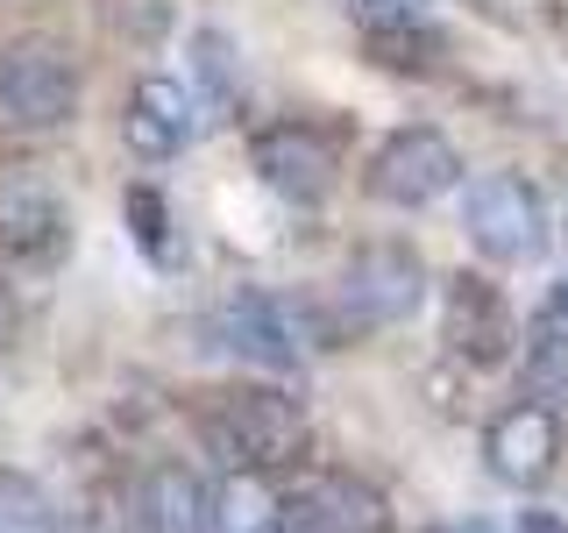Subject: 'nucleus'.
Here are the masks:
<instances>
[{
  "mask_svg": "<svg viewBox=\"0 0 568 533\" xmlns=\"http://www.w3.org/2000/svg\"><path fill=\"white\" fill-rule=\"evenodd\" d=\"M426 299V263L413 242H363L342 271L327 278V292L292 299V320L306 342H355V334H377L390 320H413Z\"/></svg>",
  "mask_w": 568,
  "mask_h": 533,
  "instance_id": "1",
  "label": "nucleus"
},
{
  "mask_svg": "<svg viewBox=\"0 0 568 533\" xmlns=\"http://www.w3.org/2000/svg\"><path fill=\"white\" fill-rule=\"evenodd\" d=\"M192 426H200V449L221 462V470H248V476H284L313 449L306 405H298L292 391H271V384L213 391L200 413H192Z\"/></svg>",
  "mask_w": 568,
  "mask_h": 533,
  "instance_id": "2",
  "label": "nucleus"
},
{
  "mask_svg": "<svg viewBox=\"0 0 568 533\" xmlns=\"http://www.w3.org/2000/svg\"><path fill=\"white\" fill-rule=\"evenodd\" d=\"M85 100V71L58 36H8L0 43V129L8 135H43L64 129Z\"/></svg>",
  "mask_w": 568,
  "mask_h": 533,
  "instance_id": "3",
  "label": "nucleus"
},
{
  "mask_svg": "<svg viewBox=\"0 0 568 533\" xmlns=\"http://www.w3.org/2000/svg\"><path fill=\"white\" fill-rule=\"evenodd\" d=\"M462 228H469L476 257L497 271H526L547 257V200L519 171H484L462 192Z\"/></svg>",
  "mask_w": 568,
  "mask_h": 533,
  "instance_id": "4",
  "label": "nucleus"
},
{
  "mask_svg": "<svg viewBox=\"0 0 568 533\" xmlns=\"http://www.w3.org/2000/svg\"><path fill=\"white\" fill-rule=\"evenodd\" d=\"M455 178H462V157H455L448 135H440V129H398V135H384L377 157L363 164V192L377 207L419 213V207L448 200Z\"/></svg>",
  "mask_w": 568,
  "mask_h": 533,
  "instance_id": "5",
  "label": "nucleus"
},
{
  "mask_svg": "<svg viewBox=\"0 0 568 533\" xmlns=\"http://www.w3.org/2000/svg\"><path fill=\"white\" fill-rule=\"evenodd\" d=\"M248 171L284 207H320L334 171H342V135L320 129V121H271V129H256V142H248Z\"/></svg>",
  "mask_w": 568,
  "mask_h": 533,
  "instance_id": "6",
  "label": "nucleus"
},
{
  "mask_svg": "<svg viewBox=\"0 0 568 533\" xmlns=\"http://www.w3.org/2000/svg\"><path fill=\"white\" fill-rule=\"evenodd\" d=\"M440 342H448V355H462L469 370H497V363H511V342H519V313H511L505 284H490L484 271H455V278H440Z\"/></svg>",
  "mask_w": 568,
  "mask_h": 533,
  "instance_id": "7",
  "label": "nucleus"
},
{
  "mask_svg": "<svg viewBox=\"0 0 568 533\" xmlns=\"http://www.w3.org/2000/svg\"><path fill=\"white\" fill-rule=\"evenodd\" d=\"M0 257L36 271L71 257V207L36 164H0Z\"/></svg>",
  "mask_w": 568,
  "mask_h": 533,
  "instance_id": "8",
  "label": "nucleus"
},
{
  "mask_svg": "<svg viewBox=\"0 0 568 533\" xmlns=\"http://www.w3.org/2000/svg\"><path fill=\"white\" fill-rule=\"evenodd\" d=\"M484 470L511 491H540L561 470V413L540 399H519L484 426Z\"/></svg>",
  "mask_w": 568,
  "mask_h": 533,
  "instance_id": "9",
  "label": "nucleus"
},
{
  "mask_svg": "<svg viewBox=\"0 0 568 533\" xmlns=\"http://www.w3.org/2000/svg\"><path fill=\"white\" fill-rule=\"evenodd\" d=\"M206 328H213V342L227 355H242V363H256V370H277V378H298V363H306V334H298L292 306L271 299V292L221 299Z\"/></svg>",
  "mask_w": 568,
  "mask_h": 533,
  "instance_id": "10",
  "label": "nucleus"
},
{
  "mask_svg": "<svg viewBox=\"0 0 568 533\" xmlns=\"http://www.w3.org/2000/svg\"><path fill=\"white\" fill-rule=\"evenodd\" d=\"M192 135H200L192 86L171 79V71H142L135 93H129V114H121V142H129L142 164H171V157L192 150Z\"/></svg>",
  "mask_w": 568,
  "mask_h": 533,
  "instance_id": "11",
  "label": "nucleus"
},
{
  "mask_svg": "<svg viewBox=\"0 0 568 533\" xmlns=\"http://www.w3.org/2000/svg\"><path fill=\"white\" fill-rule=\"evenodd\" d=\"M284 533H390V505L363 476L320 470L284 491Z\"/></svg>",
  "mask_w": 568,
  "mask_h": 533,
  "instance_id": "12",
  "label": "nucleus"
},
{
  "mask_svg": "<svg viewBox=\"0 0 568 533\" xmlns=\"http://www.w3.org/2000/svg\"><path fill=\"white\" fill-rule=\"evenodd\" d=\"M135 526L142 533H221L206 476L192 462H150L135 476Z\"/></svg>",
  "mask_w": 568,
  "mask_h": 533,
  "instance_id": "13",
  "label": "nucleus"
},
{
  "mask_svg": "<svg viewBox=\"0 0 568 533\" xmlns=\"http://www.w3.org/2000/svg\"><path fill=\"white\" fill-rule=\"evenodd\" d=\"M213 512H221V533H284V491H277V476L227 470L221 491H213Z\"/></svg>",
  "mask_w": 568,
  "mask_h": 533,
  "instance_id": "14",
  "label": "nucleus"
},
{
  "mask_svg": "<svg viewBox=\"0 0 568 533\" xmlns=\"http://www.w3.org/2000/svg\"><path fill=\"white\" fill-rule=\"evenodd\" d=\"M363 50H369V64H384V71H405V79H434L440 71V36L426 29V22H377V29H363Z\"/></svg>",
  "mask_w": 568,
  "mask_h": 533,
  "instance_id": "15",
  "label": "nucleus"
},
{
  "mask_svg": "<svg viewBox=\"0 0 568 533\" xmlns=\"http://www.w3.org/2000/svg\"><path fill=\"white\" fill-rule=\"evenodd\" d=\"M519 378H526V399H540V405H568V334L561 328H540L526 342V363H519Z\"/></svg>",
  "mask_w": 568,
  "mask_h": 533,
  "instance_id": "16",
  "label": "nucleus"
},
{
  "mask_svg": "<svg viewBox=\"0 0 568 533\" xmlns=\"http://www.w3.org/2000/svg\"><path fill=\"white\" fill-rule=\"evenodd\" d=\"M0 533H58V505L36 476L8 470L0 476Z\"/></svg>",
  "mask_w": 568,
  "mask_h": 533,
  "instance_id": "17",
  "label": "nucleus"
},
{
  "mask_svg": "<svg viewBox=\"0 0 568 533\" xmlns=\"http://www.w3.org/2000/svg\"><path fill=\"white\" fill-rule=\"evenodd\" d=\"M129 228H135V249L156 263V271H171L178 263V235H171V207H164V192H150V185H129Z\"/></svg>",
  "mask_w": 568,
  "mask_h": 533,
  "instance_id": "18",
  "label": "nucleus"
},
{
  "mask_svg": "<svg viewBox=\"0 0 568 533\" xmlns=\"http://www.w3.org/2000/svg\"><path fill=\"white\" fill-rule=\"evenodd\" d=\"M192 71H200V86H206V100H227L235 93V79H242V58H235V36L227 29H192Z\"/></svg>",
  "mask_w": 568,
  "mask_h": 533,
  "instance_id": "19",
  "label": "nucleus"
},
{
  "mask_svg": "<svg viewBox=\"0 0 568 533\" xmlns=\"http://www.w3.org/2000/svg\"><path fill=\"white\" fill-rule=\"evenodd\" d=\"M348 14H355L363 29H377V22H419L426 0H348Z\"/></svg>",
  "mask_w": 568,
  "mask_h": 533,
  "instance_id": "20",
  "label": "nucleus"
},
{
  "mask_svg": "<svg viewBox=\"0 0 568 533\" xmlns=\"http://www.w3.org/2000/svg\"><path fill=\"white\" fill-rule=\"evenodd\" d=\"M511 533H568L561 512H547V505H526L519 520H511Z\"/></svg>",
  "mask_w": 568,
  "mask_h": 533,
  "instance_id": "21",
  "label": "nucleus"
},
{
  "mask_svg": "<svg viewBox=\"0 0 568 533\" xmlns=\"http://www.w3.org/2000/svg\"><path fill=\"white\" fill-rule=\"evenodd\" d=\"M14 342V299H8V284H0V349Z\"/></svg>",
  "mask_w": 568,
  "mask_h": 533,
  "instance_id": "22",
  "label": "nucleus"
},
{
  "mask_svg": "<svg viewBox=\"0 0 568 533\" xmlns=\"http://www.w3.org/2000/svg\"><path fill=\"white\" fill-rule=\"evenodd\" d=\"M547 306H555V320H568V278L555 284V292H547Z\"/></svg>",
  "mask_w": 568,
  "mask_h": 533,
  "instance_id": "23",
  "label": "nucleus"
},
{
  "mask_svg": "<svg viewBox=\"0 0 568 533\" xmlns=\"http://www.w3.org/2000/svg\"><path fill=\"white\" fill-rule=\"evenodd\" d=\"M440 533H497V526H484V520H469V526H440Z\"/></svg>",
  "mask_w": 568,
  "mask_h": 533,
  "instance_id": "24",
  "label": "nucleus"
}]
</instances>
